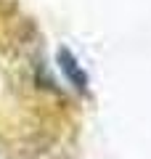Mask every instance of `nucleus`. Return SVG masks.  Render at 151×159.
<instances>
[{
	"label": "nucleus",
	"instance_id": "1",
	"mask_svg": "<svg viewBox=\"0 0 151 159\" xmlns=\"http://www.w3.org/2000/svg\"><path fill=\"white\" fill-rule=\"evenodd\" d=\"M56 64H58V69L64 72V77H66L69 85L77 88L80 93H88V85H90L88 72L82 69V64L77 61V56H74L69 48H58V53H56Z\"/></svg>",
	"mask_w": 151,
	"mask_h": 159
}]
</instances>
